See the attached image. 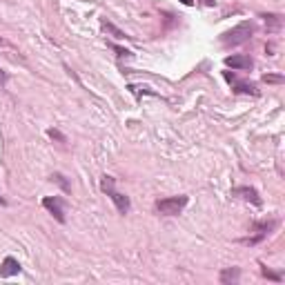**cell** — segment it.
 <instances>
[{"mask_svg":"<svg viewBox=\"0 0 285 285\" xmlns=\"http://www.w3.org/2000/svg\"><path fill=\"white\" fill-rule=\"evenodd\" d=\"M252 34H254V25L252 23H238L236 27H232L230 31H225V34H221V45L223 47H238V45L247 43V40L252 38Z\"/></svg>","mask_w":285,"mask_h":285,"instance_id":"obj_1","label":"cell"},{"mask_svg":"<svg viewBox=\"0 0 285 285\" xmlns=\"http://www.w3.org/2000/svg\"><path fill=\"white\" fill-rule=\"evenodd\" d=\"M114 185H116V179H114V176H103V181H101L103 192H105L107 196L111 198V203H114L116 212L125 216V214L131 209V201H130V196H125V194L116 192V189H114Z\"/></svg>","mask_w":285,"mask_h":285,"instance_id":"obj_2","label":"cell"},{"mask_svg":"<svg viewBox=\"0 0 285 285\" xmlns=\"http://www.w3.org/2000/svg\"><path fill=\"white\" fill-rule=\"evenodd\" d=\"M189 198L187 196H167V198H160V201H156V212L163 214V216H176V214H181L185 209V205H187Z\"/></svg>","mask_w":285,"mask_h":285,"instance_id":"obj_3","label":"cell"},{"mask_svg":"<svg viewBox=\"0 0 285 285\" xmlns=\"http://www.w3.org/2000/svg\"><path fill=\"white\" fill-rule=\"evenodd\" d=\"M43 207L47 209V212L52 214L58 223L67 221V218H65V209H63V198H60V196H45L43 198Z\"/></svg>","mask_w":285,"mask_h":285,"instance_id":"obj_4","label":"cell"},{"mask_svg":"<svg viewBox=\"0 0 285 285\" xmlns=\"http://www.w3.org/2000/svg\"><path fill=\"white\" fill-rule=\"evenodd\" d=\"M225 80L230 82V85H234V92H238V94H252V96H259V89H256V85L254 82H245V80H238L236 78V74H230V72H225Z\"/></svg>","mask_w":285,"mask_h":285,"instance_id":"obj_5","label":"cell"},{"mask_svg":"<svg viewBox=\"0 0 285 285\" xmlns=\"http://www.w3.org/2000/svg\"><path fill=\"white\" fill-rule=\"evenodd\" d=\"M232 194H234V196L245 198V201H250V203L256 205V207H261V205H263L261 196H259V192H256L254 187H247V185H243V187H236V189H234Z\"/></svg>","mask_w":285,"mask_h":285,"instance_id":"obj_6","label":"cell"},{"mask_svg":"<svg viewBox=\"0 0 285 285\" xmlns=\"http://www.w3.org/2000/svg\"><path fill=\"white\" fill-rule=\"evenodd\" d=\"M20 274V263L16 261L14 256H7L2 265H0V279H9V276Z\"/></svg>","mask_w":285,"mask_h":285,"instance_id":"obj_7","label":"cell"},{"mask_svg":"<svg viewBox=\"0 0 285 285\" xmlns=\"http://www.w3.org/2000/svg\"><path fill=\"white\" fill-rule=\"evenodd\" d=\"M238 279H241V267H225V270H221V274H218L221 285H236Z\"/></svg>","mask_w":285,"mask_h":285,"instance_id":"obj_8","label":"cell"},{"mask_svg":"<svg viewBox=\"0 0 285 285\" xmlns=\"http://www.w3.org/2000/svg\"><path fill=\"white\" fill-rule=\"evenodd\" d=\"M225 65L232 69H241V72H245V69H252V58L250 56H227L225 58Z\"/></svg>","mask_w":285,"mask_h":285,"instance_id":"obj_9","label":"cell"},{"mask_svg":"<svg viewBox=\"0 0 285 285\" xmlns=\"http://www.w3.org/2000/svg\"><path fill=\"white\" fill-rule=\"evenodd\" d=\"M276 227V221L274 218H270V221H256L254 225H252V232H263V234H270L272 230Z\"/></svg>","mask_w":285,"mask_h":285,"instance_id":"obj_10","label":"cell"},{"mask_svg":"<svg viewBox=\"0 0 285 285\" xmlns=\"http://www.w3.org/2000/svg\"><path fill=\"white\" fill-rule=\"evenodd\" d=\"M263 18H265L267 29H270V31H279L281 25H283V16H281V14H265Z\"/></svg>","mask_w":285,"mask_h":285,"instance_id":"obj_11","label":"cell"},{"mask_svg":"<svg viewBox=\"0 0 285 285\" xmlns=\"http://www.w3.org/2000/svg\"><path fill=\"white\" fill-rule=\"evenodd\" d=\"M101 25H103V31H109V34L114 36V38H130V36H127L125 31H123V29H118L116 25H111L109 20H103Z\"/></svg>","mask_w":285,"mask_h":285,"instance_id":"obj_12","label":"cell"},{"mask_svg":"<svg viewBox=\"0 0 285 285\" xmlns=\"http://www.w3.org/2000/svg\"><path fill=\"white\" fill-rule=\"evenodd\" d=\"M49 179H52V183L60 185V189H63V192H69V189H72V185H69V181L65 179V176L60 174V172H56V174H52V176H49Z\"/></svg>","mask_w":285,"mask_h":285,"instance_id":"obj_13","label":"cell"},{"mask_svg":"<svg viewBox=\"0 0 285 285\" xmlns=\"http://www.w3.org/2000/svg\"><path fill=\"white\" fill-rule=\"evenodd\" d=\"M263 238H267V234H263V232H256L254 236H247V238H241V243L243 245H259V243L263 241Z\"/></svg>","mask_w":285,"mask_h":285,"instance_id":"obj_14","label":"cell"},{"mask_svg":"<svg viewBox=\"0 0 285 285\" xmlns=\"http://www.w3.org/2000/svg\"><path fill=\"white\" fill-rule=\"evenodd\" d=\"M261 274L265 276V279H270V281H281V274H276V272H272L270 267H265V265H261Z\"/></svg>","mask_w":285,"mask_h":285,"instance_id":"obj_15","label":"cell"},{"mask_svg":"<svg viewBox=\"0 0 285 285\" xmlns=\"http://www.w3.org/2000/svg\"><path fill=\"white\" fill-rule=\"evenodd\" d=\"M47 134H49V138H53V140H60V143H67V138H65V136L60 134L58 130H49Z\"/></svg>","mask_w":285,"mask_h":285,"instance_id":"obj_16","label":"cell"},{"mask_svg":"<svg viewBox=\"0 0 285 285\" xmlns=\"http://www.w3.org/2000/svg\"><path fill=\"white\" fill-rule=\"evenodd\" d=\"M111 49H114V52H116L118 53V56H121V58H123V56H125V58H127V56H130V49H123V47H118V45H111Z\"/></svg>","mask_w":285,"mask_h":285,"instance_id":"obj_17","label":"cell"},{"mask_svg":"<svg viewBox=\"0 0 285 285\" xmlns=\"http://www.w3.org/2000/svg\"><path fill=\"white\" fill-rule=\"evenodd\" d=\"M265 82H283V76H265Z\"/></svg>","mask_w":285,"mask_h":285,"instance_id":"obj_18","label":"cell"},{"mask_svg":"<svg viewBox=\"0 0 285 285\" xmlns=\"http://www.w3.org/2000/svg\"><path fill=\"white\" fill-rule=\"evenodd\" d=\"M5 82H7V74L0 69V87H5Z\"/></svg>","mask_w":285,"mask_h":285,"instance_id":"obj_19","label":"cell"},{"mask_svg":"<svg viewBox=\"0 0 285 285\" xmlns=\"http://www.w3.org/2000/svg\"><path fill=\"white\" fill-rule=\"evenodd\" d=\"M203 5L205 7H214V5H216V0H203Z\"/></svg>","mask_w":285,"mask_h":285,"instance_id":"obj_20","label":"cell"},{"mask_svg":"<svg viewBox=\"0 0 285 285\" xmlns=\"http://www.w3.org/2000/svg\"><path fill=\"white\" fill-rule=\"evenodd\" d=\"M181 2H183V5H187V7H189V5H194V0H181Z\"/></svg>","mask_w":285,"mask_h":285,"instance_id":"obj_21","label":"cell"},{"mask_svg":"<svg viewBox=\"0 0 285 285\" xmlns=\"http://www.w3.org/2000/svg\"><path fill=\"white\" fill-rule=\"evenodd\" d=\"M0 205H2V207H5V205H7V201H5V198H2V196H0Z\"/></svg>","mask_w":285,"mask_h":285,"instance_id":"obj_22","label":"cell"}]
</instances>
